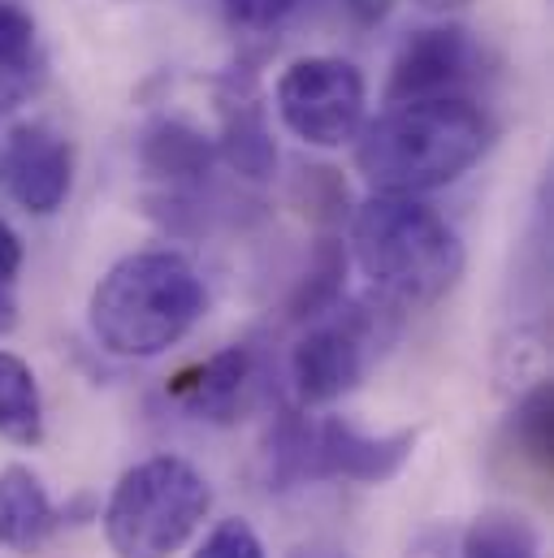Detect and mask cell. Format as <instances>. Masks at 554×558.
Wrapping results in <instances>:
<instances>
[{
	"label": "cell",
	"mask_w": 554,
	"mask_h": 558,
	"mask_svg": "<svg viewBox=\"0 0 554 558\" xmlns=\"http://www.w3.org/2000/svg\"><path fill=\"white\" fill-rule=\"evenodd\" d=\"M356 169L382 195H424L459 182L490 143V118L468 96L390 105L356 135Z\"/></svg>",
	"instance_id": "6da1fadb"
},
{
	"label": "cell",
	"mask_w": 554,
	"mask_h": 558,
	"mask_svg": "<svg viewBox=\"0 0 554 558\" xmlns=\"http://www.w3.org/2000/svg\"><path fill=\"white\" fill-rule=\"evenodd\" d=\"M208 290L195 265L169 247L122 256L96 281L87 303L92 338L118 360H156L204 316Z\"/></svg>",
	"instance_id": "7a4b0ae2"
},
{
	"label": "cell",
	"mask_w": 554,
	"mask_h": 558,
	"mask_svg": "<svg viewBox=\"0 0 554 558\" xmlns=\"http://www.w3.org/2000/svg\"><path fill=\"white\" fill-rule=\"evenodd\" d=\"M351 256L373 290L390 303H437L463 278V243L455 226L420 195H373L351 213Z\"/></svg>",
	"instance_id": "3957f363"
},
{
	"label": "cell",
	"mask_w": 554,
	"mask_h": 558,
	"mask_svg": "<svg viewBox=\"0 0 554 558\" xmlns=\"http://www.w3.org/2000/svg\"><path fill=\"white\" fill-rule=\"evenodd\" d=\"M213 507L204 472L178 454H152L122 472L105 502V542L118 558L178 555Z\"/></svg>",
	"instance_id": "277c9868"
},
{
	"label": "cell",
	"mask_w": 554,
	"mask_h": 558,
	"mask_svg": "<svg viewBox=\"0 0 554 558\" xmlns=\"http://www.w3.org/2000/svg\"><path fill=\"white\" fill-rule=\"evenodd\" d=\"M364 74L342 57H299L277 78V118L308 147H347L364 126Z\"/></svg>",
	"instance_id": "5b68a950"
},
{
	"label": "cell",
	"mask_w": 554,
	"mask_h": 558,
	"mask_svg": "<svg viewBox=\"0 0 554 558\" xmlns=\"http://www.w3.org/2000/svg\"><path fill=\"white\" fill-rule=\"evenodd\" d=\"M373 351V316L364 307L312 325L290 351V381L303 408H325L360 386Z\"/></svg>",
	"instance_id": "8992f818"
},
{
	"label": "cell",
	"mask_w": 554,
	"mask_h": 558,
	"mask_svg": "<svg viewBox=\"0 0 554 558\" xmlns=\"http://www.w3.org/2000/svg\"><path fill=\"white\" fill-rule=\"evenodd\" d=\"M416 450L412 428L364 433L351 420H308V481H356L386 485L395 481Z\"/></svg>",
	"instance_id": "52a82bcc"
},
{
	"label": "cell",
	"mask_w": 554,
	"mask_h": 558,
	"mask_svg": "<svg viewBox=\"0 0 554 558\" xmlns=\"http://www.w3.org/2000/svg\"><path fill=\"white\" fill-rule=\"evenodd\" d=\"M481 70V48L463 26H424L412 31L390 65L386 105H412V100H442L463 96V87Z\"/></svg>",
	"instance_id": "ba28073f"
},
{
	"label": "cell",
	"mask_w": 554,
	"mask_h": 558,
	"mask_svg": "<svg viewBox=\"0 0 554 558\" xmlns=\"http://www.w3.org/2000/svg\"><path fill=\"white\" fill-rule=\"evenodd\" d=\"M74 182V147L48 122H13L0 186L31 217H52L70 199Z\"/></svg>",
	"instance_id": "9c48e42d"
},
{
	"label": "cell",
	"mask_w": 554,
	"mask_h": 558,
	"mask_svg": "<svg viewBox=\"0 0 554 558\" xmlns=\"http://www.w3.org/2000/svg\"><path fill=\"white\" fill-rule=\"evenodd\" d=\"M217 165V140H208L186 118H156L138 135V169L152 186H160L165 204L191 199L208 186Z\"/></svg>",
	"instance_id": "30bf717a"
},
{
	"label": "cell",
	"mask_w": 554,
	"mask_h": 558,
	"mask_svg": "<svg viewBox=\"0 0 554 558\" xmlns=\"http://www.w3.org/2000/svg\"><path fill=\"white\" fill-rule=\"evenodd\" d=\"M252 386H256V355H252V347L234 342V347H221L217 355H208L200 368L182 373L173 381V399L191 416L234 424L252 399Z\"/></svg>",
	"instance_id": "8fae6325"
},
{
	"label": "cell",
	"mask_w": 554,
	"mask_h": 558,
	"mask_svg": "<svg viewBox=\"0 0 554 558\" xmlns=\"http://www.w3.org/2000/svg\"><path fill=\"white\" fill-rule=\"evenodd\" d=\"M61 511L52 507L39 472L26 463H4L0 468V546L13 555H35L48 546V537L61 529Z\"/></svg>",
	"instance_id": "7c38bea8"
},
{
	"label": "cell",
	"mask_w": 554,
	"mask_h": 558,
	"mask_svg": "<svg viewBox=\"0 0 554 558\" xmlns=\"http://www.w3.org/2000/svg\"><path fill=\"white\" fill-rule=\"evenodd\" d=\"M217 156L248 182H265L277 169V143L269 131V113L256 92H234L226 96V118H221V140Z\"/></svg>",
	"instance_id": "4fadbf2b"
},
{
	"label": "cell",
	"mask_w": 554,
	"mask_h": 558,
	"mask_svg": "<svg viewBox=\"0 0 554 558\" xmlns=\"http://www.w3.org/2000/svg\"><path fill=\"white\" fill-rule=\"evenodd\" d=\"M39 83H44V48L35 17L22 4L0 0V113H17Z\"/></svg>",
	"instance_id": "5bb4252c"
},
{
	"label": "cell",
	"mask_w": 554,
	"mask_h": 558,
	"mask_svg": "<svg viewBox=\"0 0 554 558\" xmlns=\"http://www.w3.org/2000/svg\"><path fill=\"white\" fill-rule=\"evenodd\" d=\"M0 437L13 446L44 441V399L31 364L13 351H0Z\"/></svg>",
	"instance_id": "9a60e30c"
},
{
	"label": "cell",
	"mask_w": 554,
	"mask_h": 558,
	"mask_svg": "<svg viewBox=\"0 0 554 558\" xmlns=\"http://www.w3.org/2000/svg\"><path fill=\"white\" fill-rule=\"evenodd\" d=\"M459 558H542V533L529 515L490 507L463 529Z\"/></svg>",
	"instance_id": "2e32d148"
},
{
	"label": "cell",
	"mask_w": 554,
	"mask_h": 558,
	"mask_svg": "<svg viewBox=\"0 0 554 558\" xmlns=\"http://www.w3.org/2000/svg\"><path fill=\"white\" fill-rule=\"evenodd\" d=\"M342 278H347V247L338 239H321L312 252V265L303 281L294 286V294L286 299L290 320H316L325 312H334L338 294H342Z\"/></svg>",
	"instance_id": "e0dca14e"
},
{
	"label": "cell",
	"mask_w": 554,
	"mask_h": 558,
	"mask_svg": "<svg viewBox=\"0 0 554 558\" xmlns=\"http://www.w3.org/2000/svg\"><path fill=\"white\" fill-rule=\"evenodd\" d=\"M511 433H516L520 450H525L538 468H551V386H546V381H538V386L516 403Z\"/></svg>",
	"instance_id": "ac0fdd59"
},
{
	"label": "cell",
	"mask_w": 554,
	"mask_h": 558,
	"mask_svg": "<svg viewBox=\"0 0 554 558\" xmlns=\"http://www.w3.org/2000/svg\"><path fill=\"white\" fill-rule=\"evenodd\" d=\"M312 0H221V13L243 35H269L281 31L290 17H299Z\"/></svg>",
	"instance_id": "d6986e66"
},
{
	"label": "cell",
	"mask_w": 554,
	"mask_h": 558,
	"mask_svg": "<svg viewBox=\"0 0 554 558\" xmlns=\"http://www.w3.org/2000/svg\"><path fill=\"white\" fill-rule=\"evenodd\" d=\"M191 558H269L265 555V542H261V533L248 524V520H221L200 546H195V555Z\"/></svg>",
	"instance_id": "ffe728a7"
},
{
	"label": "cell",
	"mask_w": 554,
	"mask_h": 558,
	"mask_svg": "<svg viewBox=\"0 0 554 558\" xmlns=\"http://www.w3.org/2000/svg\"><path fill=\"white\" fill-rule=\"evenodd\" d=\"M22 239L9 221H0V333L17 325V278H22Z\"/></svg>",
	"instance_id": "44dd1931"
},
{
	"label": "cell",
	"mask_w": 554,
	"mask_h": 558,
	"mask_svg": "<svg viewBox=\"0 0 554 558\" xmlns=\"http://www.w3.org/2000/svg\"><path fill=\"white\" fill-rule=\"evenodd\" d=\"M338 9H342V17H347L351 26L373 31V26H382V22L390 17L395 0H338Z\"/></svg>",
	"instance_id": "7402d4cb"
},
{
	"label": "cell",
	"mask_w": 554,
	"mask_h": 558,
	"mask_svg": "<svg viewBox=\"0 0 554 558\" xmlns=\"http://www.w3.org/2000/svg\"><path fill=\"white\" fill-rule=\"evenodd\" d=\"M446 555L450 550H446V537L442 533H424L412 550H408V558H446Z\"/></svg>",
	"instance_id": "603a6c76"
},
{
	"label": "cell",
	"mask_w": 554,
	"mask_h": 558,
	"mask_svg": "<svg viewBox=\"0 0 554 558\" xmlns=\"http://www.w3.org/2000/svg\"><path fill=\"white\" fill-rule=\"evenodd\" d=\"M13 113H0V173H4V151H9V135H13Z\"/></svg>",
	"instance_id": "cb8c5ba5"
},
{
	"label": "cell",
	"mask_w": 554,
	"mask_h": 558,
	"mask_svg": "<svg viewBox=\"0 0 554 558\" xmlns=\"http://www.w3.org/2000/svg\"><path fill=\"white\" fill-rule=\"evenodd\" d=\"M420 9H429V13H446V9H459V4H468V0H416Z\"/></svg>",
	"instance_id": "d4e9b609"
},
{
	"label": "cell",
	"mask_w": 554,
	"mask_h": 558,
	"mask_svg": "<svg viewBox=\"0 0 554 558\" xmlns=\"http://www.w3.org/2000/svg\"><path fill=\"white\" fill-rule=\"evenodd\" d=\"M290 558H347L342 550H294Z\"/></svg>",
	"instance_id": "484cf974"
}]
</instances>
